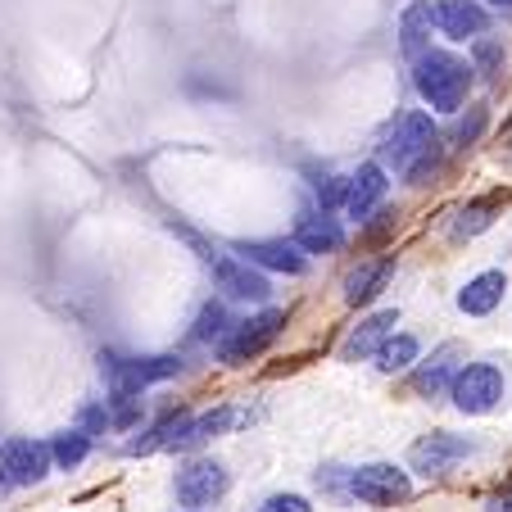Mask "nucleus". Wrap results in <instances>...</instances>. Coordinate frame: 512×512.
Wrapping results in <instances>:
<instances>
[{
    "label": "nucleus",
    "instance_id": "nucleus-1",
    "mask_svg": "<svg viewBox=\"0 0 512 512\" xmlns=\"http://www.w3.org/2000/svg\"><path fill=\"white\" fill-rule=\"evenodd\" d=\"M173 232L182 236L186 245H191L195 254H200V263L213 272V286L223 290L227 300H245V304H263L272 295V281L263 277V268H254V263L236 259V254H223L218 245H209L200 232H191V227L173 223Z\"/></svg>",
    "mask_w": 512,
    "mask_h": 512
},
{
    "label": "nucleus",
    "instance_id": "nucleus-2",
    "mask_svg": "<svg viewBox=\"0 0 512 512\" xmlns=\"http://www.w3.org/2000/svg\"><path fill=\"white\" fill-rule=\"evenodd\" d=\"M413 87L435 114H458L472 87V68L449 50H426L413 59Z\"/></svg>",
    "mask_w": 512,
    "mask_h": 512
},
{
    "label": "nucleus",
    "instance_id": "nucleus-3",
    "mask_svg": "<svg viewBox=\"0 0 512 512\" xmlns=\"http://www.w3.org/2000/svg\"><path fill=\"white\" fill-rule=\"evenodd\" d=\"M435 141H440V132H435L431 114H422V109H408V114L395 118V127H390L386 141H381V168L408 173V168H413Z\"/></svg>",
    "mask_w": 512,
    "mask_h": 512
},
{
    "label": "nucleus",
    "instance_id": "nucleus-4",
    "mask_svg": "<svg viewBox=\"0 0 512 512\" xmlns=\"http://www.w3.org/2000/svg\"><path fill=\"white\" fill-rule=\"evenodd\" d=\"M100 372L109 381V395H141L145 386L168 381L182 372L177 354H155V358H118V354H100Z\"/></svg>",
    "mask_w": 512,
    "mask_h": 512
},
{
    "label": "nucleus",
    "instance_id": "nucleus-5",
    "mask_svg": "<svg viewBox=\"0 0 512 512\" xmlns=\"http://www.w3.org/2000/svg\"><path fill=\"white\" fill-rule=\"evenodd\" d=\"M503 368L499 363H467V368L454 372V381H449V399H454L458 413L467 417H485L499 408L503 399Z\"/></svg>",
    "mask_w": 512,
    "mask_h": 512
},
{
    "label": "nucleus",
    "instance_id": "nucleus-6",
    "mask_svg": "<svg viewBox=\"0 0 512 512\" xmlns=\"http://www.w3.org/2000/svg\"><path fill=\"white\" fill-rule=\"evenodd\" d=\"M281 327H286V313H281V309H268V313H259V318L232 322V331L218 340V358H223L227 368H241V363L259 358L263 349L281 336Z\"/></svg>",
    "mask_w": 512,
    "mask_h": 512
},
{
    "label": "nucleus",
    "instance_id": "nucleus-7",
    "mask_svg": "<svg viewBox=\"0 0 512 512\" xmlns=\"http://www.w3.org/2000/svg\"><path fill=\"white\" fill-rule=\"evenodd\" d=\"M408 494H413V481L395 463H368L358 472H349V499L368 503V508H395Z\"/></svg>",
    "mask_w": 512,
    "mask_h": 512
},
{
    "label": "nucleus",
    "instance_id": "nucleus-8",
    "mask_svg": "<svg viewBox=\"0 0 512 512\" xmlns=\"http://www.w3.org/2000/svg\"><path fill=\"white\" fill-rule=\"evenodd\" d=\"M227 485H232V472H227L218 458H191V463L177 472L173 490H177L182 508H209V503H218L227 494Z\"/></svg>",
    "mask_w": 512,
    "mask_h": 512
},
{
    "label": "nucleus",
    "instance_id": "nucleus-9",
    "mask_svg": "<svg viewBox=\"0 0 512 512\" xmlns=\"http://www.w3.org/2000/svg\"><path fill=\"white\" fill-rule=\"evenodd\" d=\"M476 445L467 440V435H449V431H431L422 435L413 449H408V467L422 476H449L463 458H472Z\"/></svg>",
    "mask_w": 512,
    "mask_h": 512
},
{
    "label": "nucleus",
    "instance_id": "nucleus-10",
    "mask_svg": "<svg viewBox=\"0 0 512 512\" xmlns=\"http://www.w3.org/2000/svg\"><path fill=\"white\" fill-rule=\"evenodd\" d=\"M241 422H250V413L245 408H213V413H200V417H191L186 413V422L177 426V435L168 440V449L173 454H191V449H200V445H209L213 435H227V431H236Z\"/></svg>",
    "mask_w": 512,
    "mask_h": 512
},
{
    "label": "nucleus",
    "instance_id": "nucleus-11",
    "mask_svg": "<svg viewBox=\"0 0 512 512\" xmlns=\"http://www.w3.org/2000/svg\"><path fill=\"white\" fill-rule=\"evenodd\" d=\"M0 472H5V481L37 485L50 472V449L41 440H32V435H14V440L0 445Z\"/></svg>",
    "mask_w": 512,
    "mask_h": 512
},
{
    "label": "nucleus",
    "instance_id": "nucleus-12",
    "mask_svg": "<svg viewBox=\"0 0 512 512\" xmlns=\"http://www.w3.org/2000/svg\"><path fill=\"white\" fill-rule=\"evenodd\" d=\"M431 23L449 41H472L481 32H490V10H485L481 0H435Z\"/></svg>",
    "mask_w": 512,
    "mask_h": 512
},
{
    "label": "nucleus",
    "instance_id": "nucleus-13",
    "mask_svg": "<svg viewBox=\"0 0 512 512\" xmlns=\"http://www.w3.org/2000/svg\"><path fill=\"white\" fill-rule=\"evenodd\" d=\"M245 263L254 268H268V272H286V277H300L309 268V254L300 250L295 241H236L232 245Z\"/></svg>",
    "mask_w": 512,
    "mask_h": 512
},
{
    "label": "nucleus",
    "instance_id": "nucleus-14",
    "mask_svg": "<svg viewBox=\"0 0 512 512\" xmlns=\"http://www.w3.org/2000/svg\"><path fill=\"white\" fill-rule=\"evenodd\" d=\"M386 191H390V177H386V168L381 164H363L354 177L345 182V213L349 218H358V223H368V213L377 209L381 200H386Z\"/></svg>",
    "mask_w": 512,
    "mask_h": 512
},
{
    "label": "nucleus",
    "instance_id": "nucleus-15",
    "mask_svg": "<svg viewBox=\"0 0 512 512\" xmlns=\"http://www.w3.org/2000/svg\"><path fill=\"white\" fill-rule=\"evenodd\" d=\"M463 358H467V349L458 345V340H445V345L431 349V358H426L422 368L413 372V390H417L422 399H435L440 390H449L454 372L463 368Z\"/></svg>",
    "mask_w": 512,
    "mask_h": 512
},
{
    "label": "nucleus",
    "instance_id": "nucleus-16",
    "mask_svg": "<svg viewBox=\"0 0 512 512\" xmlns=\"http://www.w3.org/2000/svg\"><path fill=\"white\" fill-rule=\"evenodd\" d=\"M395 327H399V309H377L372 318H363L354 331H349V340L340 345V358H345V363H358V358L377 354V349L395 336Z\"/></svg>",
    "mask_w": 512,
    "mask_h": 512
},
{
    "label": "nucleus",
    "instance_id": "nucleus-17",
    "mask_svg": "<svg viewBox=\"0 0 512 512\" xmlns=\"http://www.w3.org/2000/svg\"><path fill=\"white\" fill-rule=\"evenodd\" d=\"M390 272H395V254H381V259H368V263H358L354 272L345 277V304H372L386 290Z\"/></svg>",
    "mask_w": 512,
    "mask_h": 512
},
{
    "label": "nucleus",
    "instance_id": "nucleus-18",
    "mask_svg": "<svg viewBox=\"0 0 512 512\" xmlns=\"http://www.w3.org/2000/svg\"><path fill=\"white\" fill-rule=\"evenodd\" d=\"M503 290H508V277H503L499 268L481 272V277H472L463 290H458V309L467 313V318H485V313L499 309Z\"/></svg>",
    "mask_w": 512,
    "mask_h": 512
},
{
    "label": "nucleus",
    "instance_id": "nucleus-19",
    "mask_svg": "<svg viewBox=\"0 0 512 512\" xmlns=\"http://www.w3.org/2000/svg\"><path fill=\"white\" fill-rule=\"evenodd\" d=\"M295 245H300L304 254H331L345 245V227H340V218H331V213H313V218H300Z\"/></svg>",
    "mask_w": 512,
    "mask_h": 512
},
{
    "label": "nucleus",
    "instance_id": "nucleus-20",
    "mask_svg": "<svg viewBox=\"0 0 512 512\" xmlns=\"http://www.w3.org/2000/svg\"><path fill=\"white\" fill-rule=\"evenodd\" d=\"M399 50H404L408 59H417V55L431 50V5L413 0V5L404 10V19H399Z\"/></svg>",
    "mask_w": 512,
    "mask_h": 512
},
{
    "label": "nucleus",
    "instance_id": "nucleus-21",
    "mask_svg": "<svg viewBox=\"0 0 512 512\" xmlns=\"http://www.w3.org/2000/svg\"><path fill=\"white\" fill-rule=\"evenodd\" d=\"M499 204H503V195L494 191V195H481V200H472V204H463V209L454 213V241H472V236H481L485 227L494 223V213H499Z\"/></svg>",
    "mask_w": 512,
    "mask_h": 512
},
{
    "label": "nucleus",
    "instance_id": "nucleus-22",
    "mask_svg": "<svg viewBox=\"0 0 512 512\" xmlns=\"http://www.w3.org/2000/svg\"><path fill=\"white\" fill-rule=\"evenodd\" d=\"M46 449H50V467H59V472H73V467H78L82 458L91 454V435L82 431V426H73V431H59Z\"/></svg>",
    "mask_w": 512,
    "mask_h": 512
},
{
    "label": "nucleus",
    "instance_id": "nucleus-23",
    "mask_svg": "<svg viewBox=\"0 0 512 512\" xmlns=\"http://www.w3.org/2000/svg\"><path fill=\"white\" fill-rule=\"evenodd\" d=\"M417 354H422V340H417V336H390L386 345L377 349L381 372H404V368H413Z\"/></svg>",
    "mask_w": 512,
    "mask_h": 512
},
{
    "label": "nucleus",
    "instance_id": "nucleus-24",
    "mask_svg": "<svg viewBox=\"0 0 512 512\" xmlns=\"http://www.w3.org/2000/svg\"><path fill=\"white\" fill-rule=\"evenodd\" d=\"M472 73H481L485 82H499L503 73V41L499 37H472Z\"/></svg>",
    "mask_w": 512,
    "mask_h": 512
},
{
    "label": "nucleus",
    "instance_id": "nucleus-25",
    "mask_svg": "<svg viewBox=\"0 0 512 512\" xmlns=\"http://www.w3.org/2000/svg\"><path fill=\"white\" fill-rule=\"evenodd\" d=\"M227 331H232V318H227L223 304H204L200 318H195V327H191V336L200 340V345H209V340H223Z\"/></svg>",
    "mask_w": 512,
    "mask_h": 512
},
{
    "label": "nucleus",
    "instance_id": "nucleus-26",
    "mask_svg": "<svg viewBox=\"0 0 512 512\" xmlns=\"http://www.w3.org/2000/svg\"><path fill=\"white\" fill-rule=\"evenodd\" d=\"M259 512H313V503L304 494H272L259 503Z\"/></svg>",
    "mask_w": 512,
    "mask_h": 512
},
{
    "label": "nucleus",
    "instance_id": "nucleus-27",
    "mask_svg": "<svg viewBox=\"0 0 512 512\" xmlns=\"http://www.w3.org/2000/svg\"><path fill=\"white\" fill-rule=\"evenodd\" d=\"M313 191H318L322 204H340V200H345V182H340V177H331V173H318Z\"/></svg>",
    "mask_w": 512,
    "mask_h": 512
},
{
    "label": "nucleus",
    "instance_id": "nucleus-28",
    "mask_svg": "<svg viewBox=\"0 0 512 512\" xmlns=\"http://www.w3.org/2000/svg\"><path fill=\"white\" fill-rule=\"evenodd\" d=\"M481 127H485V109H472V118H463V123L454 127V141L458 145H472L476 136H481Z\"/></svg>",
    "mask_w": 512,
    "mask_h": 512
},
{
    "label": "nucleus",
    "instance_id": "nucleus-29",
    "mask_svg": "<svg viewBox=\"0 0 512 512\" xmlns=\"http://www.w3.org/2000/svg\"><path fill=\"white\" fill-rule=\"evenodd\" d=\"M485 512H512V490H503L499 499H490V508Z\"/></svg>",
    "mask_w": 512,
    "mask_h": 512
},
{
    "label": "nucleus",
    "instance_id": "nucleus-30",
    "mask_svg": "<svg viewBox=\"0 0 512 512\" xmlns=\"http://www.w3.org/2000/svg\"><path fill=\"white\" fill-rule=\"evenodd\" d=\"M490 5H499V10H512V0H490Z\"/></svg>",
    "mask_w": 512,
    "mask_h": 512
},
{
    "label": "nucleus",
    "instance_id": "nucleus-31",
    "mask_svg": "<svg viewBox=\"0 0 512 512\" xmlns=\"http://www.w3.org/2000/svg\"><path fill=\"white\" fill-rule=\"evenodd\" d=\"M0 485H5V472H0Z\"/></svg>",
    "mask_w": 512,
    "mask_h": 512
},
{
    "label": "nucleus",
    "instance_id": "nucleus-32",
    "mask_svg": "<svg viewBox=\"0 0 512 512\" xmlns=\"http://www.w3.org/2000/svg\"><path fill=\"white\" fill-rule=\"evenodd\" d=\"M508 127H512V123H508Z\"/></svg>",
    "mask_w": 512,
    "mask_h": 512
}]
</instances>
